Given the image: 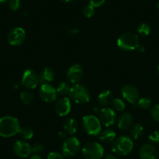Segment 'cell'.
<instances>
[{"label":"cell","instance_id":"6da1fadb","mask_svg":"<svg viewBox=\"0 0 159 159\" xmlns=\"http://www.w3.org/2000/svg\"><path fill=\"white\" fill-rule=\"evenodd\" d=\"M20 124L16 118L7 116L0 118V137H11L19 133Z\"/></svg>","mask_w":159,"mask_h":159},{"label":"cell","instance_id":"7a4b0ae2","mask_svg":"<svg viewBox=\"0 0 159 159\" xmlns=\"http://www.w3.org/2000/svg\"><path fill=\"white\" fill-rule=\"evenodd\" d=\"M134 149V142L129 137L120 136L113 140L111 143V151L119 156H126L132 152Z\"/></svg>","mask_w":159,"mask_h":159},{"label":"cell","instance_id":"3957f363","mask_svg":"<svg viewBox=\"0 0 159 159\" xmlns=\"http://www.w3.org/2000/svg\"><path fill=\"white\" fill-rule=\"evenodd\" d=\"M139 37L137 34L133 32H126L119 36L117 40V45L123 51H133L137 49L139 46Z\"/></svg>","mask_w":159,"mask_h":159},{"label":"cell","instance_id":"277c9868","mask_svg":"<svg viewBox=\"0 0 159 159\" xmlns=\"http://www.w3.org/2000/svg\"><path fill=\"white\" fill-rule=\"evenodd\" d=\"M82 128L87 134L95 137L102 131V123L96 116L92 115H87L82 119Z\"/></svg>","mask_w":159,"mask_h":159},{"label":"cell","instance_id":"5b68a950","mask_svg":"<svg viewBox=\"0 0 159 159\" xmlns=\"http://www.w3.org/2000/svg\"><path fill=\"white\" fill-rule=\"evenodd\" d=\"M69 96L73 99L76 103L86 104L88 103L91 98V94L88 88L80 84H73L70 88Z\"/></svg>","mask_w":159,"mask_h":159},{"label":"cell","instance_id":"8992f818","mask_svg":"<svg viewBox=\"0 0 159 159\" xmlns=\"http://www.w3.org/2000/svg\"><path fill=\"white\" fill-rule=\"evenodd\" d=\"M82 154L86 159H102L104 156V148L98 142H88L82 148Z\"/></svg>","mask_w":159,"mask_h":159},{"label":"cell","instance_id":"52a82bcc","mask_svg":"<svg viewBox=\"0 0 159 159\" xmlns=\"http://www.w3.org/2000/svg\"><path fill=\"white\" fill-rule=\"evenodd\" d=\"M80 150V142L76 137H67L62 146V154L66 157H70L78 154Z\"/></svg>","mask_w":159,"mask_h":159},{"label":"cell","instance_id":"ba28073f","mask_svg":"<svg viewBox=\"0 0 159 159\" xmlns=\"http://www.w3.org/2000/svg\"><path fill=\"white\" fill-rule=\"evenodd\" d=\"M21 84L27 89H34L40 84L39 74L34 70L27 69L23 74Z\"/></svg>","mask_w":159,"mask_h":159},{"label":"cell","instance_id":"9c48e42d","mask_svg":"<svg viewBox=\"0 0 159 159\" xmlns=\"http://www.w3.org/2000/svg\"><path fill=\"white\" fill-rule=\"evenodd\" d=\"M26 39V32L24 28L16 27L12 29L8 34L7 40L10 45L13 46H19L22 45Z\"/></svg>","mask_w":159,"mask_h":159},{"label":"cell","instance_id":"30bf717a","mask_svg":"<svg viewBox=\"0 0 159 159\" xmlns=\"http://www.w3.org/2000/svg\"><path fill=\"white\" fill-rule=\"evenodd\" d=\"M40 98L47 103H52L57 98V91L56 89L50 84H41L39 89Z\"/></svg>","mask_w":159,"mask_h":159},{"label":"cell","instance_id":"8fae6325","mask_svg":"<svg viewBox=\"0 0 159 159\" xmlns=\"http://www.w3.org/2000/svg\"><path fill=\"white\" fill-rule=\"evenodd\" d=\"M84 74V72L82 66L80 64H73L67 70L66 77L70 83L76 84L81 81Z\"/></svg>","mask_w":159,"mask_h":159},{"label":"cell","instance_id":"7c38bea8","mask_svg":"<svg viewBox=\"0 0 159 159\" xmlns=\"http://www.w3.org/2000/svg\"><path fill=\"white\" fill-rule=\"evenodd\" d=\"M98 114V119L100 120L101 123L103 124L105 126H106V127H109V126H112L116 123V114L113 108L105 107V108H102V110H101Z\"/></svg>","mask_w":159,"mask_h":159},{"label":"cell","instance_id":"4fadbf2b","mask_svg":"<svg viewBox=\"0 0 159 159\" xmlns=\"http://www.w3.org/2000/svg\"><path fill=\"white\" fill-rule=\"evenodd\" d=\"M122 95L123 98L129 103L135 105L140 99V93L137 88L130 84H126L122 88Z\"/></svg>","mask_w":159,"mask_h":159},{"label":"cell","instance_id":"5bb4252c","mask_svg":"<svg viewBox=\"0 0 159 159\" xmlns=\"http://www.w3.org/2000/svg\"><path fill=\"white\" fill-rule=\"evenodd\" d=\"M13 148L15 154L20 157H27L32 152L31 146L24 140H16Z\"/></svg>","mask_w":159,"mask_h":159},{"label":"cell","instance_id":"9a60e30c","mask_svg":"<svg viewBox=\"0 0 159 159\" xmlns=\"http://www.w3.org/2000/svg\"><path fill=\"white\" fill-rule=\"evenodd\" d=\"M55 111L59 116H66L71 111V102L68 98H62L55 104Z\"/></svg>","mask_w":159,"mask_h":159},{"label":"cell","instance_id":"2e32d148","mask_svg":"<svg viewBox=\"0 0 159 159\" xmlns=\"http://www.w3.org/2000/svg\"><path fill=\"white\" fill-rule=\"evenodd\" d=\"M139 155L140 159H157V151L152 143H145L140 147Z\"/></svg>","mask_w":159,"mask_h":159},{"label":"cell","instance_id":"e0dca14e","mask_svg":"<svg viewBox=\"0 0 159 159\" xmlns=\"http://www.w3.org/2000/svg\"><path fill=\"white\" fill-rule=\"evenodd\" d=\"M133 116L129 112L122 113L117 119L118 128L121 130H126L133 125Z\"/></svg>","mask_w":159,"mask_h":159},{"label":"cell","instance_id":"ac0fdd59","mask_svg":"<svg viewBox=\"0 0 159 159\" xmlns=\"http://www.w3.org/2000/svg\"><path fill=\"white\" fill-rule=\"evenodd\" d=\"M55 78V72L50 67H45L39 73L40 84H49Z\"/></svg>","mask_w":159,"mask_h":159},{"label":"cell","instance_id":"d6986e66","mask_svg":"<svg viewBox=\"0 0 159 159\" xmlns=\"http://www.w3.org/2000/svg\"><path fill=\"white\" fill-rule=\"evenodd\" d=\"M99 140L105 143H112L113 140L116 138V133L111 129H105L98 134Z\"/></svg>","mask_w":159,"mask_h":159},{"label":"cell","instance_id":"ffe728a7","mask_svg":"<svg viewBox=\"0 0 159 159\" xmlns=\"http://www.w3.org/2000/svg\"><path fill=\"white\" fill-rule=\"evenodd\" d=\"M113 100V95L109 90L102 91L98 96V101L101 106L107 107L111 103Z\"/></svg>","mask_w":159,"mask_h":159},{"label":"cell","instance_id":"44dd1931","mask_svg":"<svg viewBox=\"0 0 159 159\" xmlns=\"http://www.w3.org/2000/svg\"><path fill=\"white\" fill-rule=\"evenodd\" d=\"M63 129L67 134L73 135L78 129V123L73 118H69L64 123Z\"/></svg>","mask_w":159,"mask_h":159},{"label":"cell","instance_id":"7402d4cb","mask_svg":"<svg viewBox=\"0 0 159 159\" xmlns=\"http://www.w3.org/2000/svg\"><path fill=\"white\" fill-rule=\"evenodd\" d=\"M143 134V126L140 123H135L130 128V135L131 137L135 140H137Z\"/></svg>","mask_w":159,"mask_h":159},{"label":"cell","instance_id":"603a6c76","mask_svg":"<svg viewBox=\"0 0 159 159\" xmlns=\"http://www.w3.org/2000/svg\"><path fill=\"white\" fill-rule=\"evenodd\" d=\"M18 134L24 140H27L33 137L34 131L31 128L28 127V126H23V127H20Z\"/></svg>","mask_w":159,"mask_h":159},{"label":"cell","instance_id":"cb8c5ba5","mask_svg":"<svg viewBox=\"0 0 159 159\" xmlns=\"http://www.w3.org/2000/svg\"><path fill=\"white\" fill-rule=\"evenodd\" d=\"M111 105L115 111H123L126 108V104L123 99L119 98H113L112 102H111Z\"/></svg>","mask_w":159,"mask_h":159},{"label":"cell","instance_id":"d4e9b609","mask_svg":"<svg viewBox=\"0 0 159 159\" xmlns=\"http://www.w3.org/2000/svg\"><path fill=\"white\" fill-rule=\"evenodd\" d=\"M70 88H71V87L70 86L69 83L65 81L61 82V83H59V84H58L57 88H56V91H57L58 94H60V95L65 96L69 94Z\"/></svg>","mask_w":159,"mask_h":159},{"label":"cell","instance_id":"484cf974","mask_svg":"<svg viewBox=\"0 0 159 159\" xmlns=\"http://www.w3.org/2000/svg\"><path fill=\"white\" fill-rule=\"evenodd\" d=\"M20 99L24 105H30L34 101V95L30 91H23L20 93Z\"/></svg>","mask_w":159,"mask_h":159},{"label":"cell","instance_id":"4316f807","mask_svg":"<svg viewBox=\"0 0 159 159\" xmlns=\"http://www.w3.org/2000/svg\"><path fill=\"white\" fill-rule=\"evenodd\" d=\"M151 104H152V101L148 97L140 98V99L137 102V105H138L139 108L143 110L149 109L151 106Z\"/></svg>","mask_w":159,"mask_h":159},{"label":"cell","instance_id":"83f0119b","mask_svg":"<svg viewBox=\"0 0 159 159\" xmlns=\"http://www.w3.org/2000/svg\"><path fill=\"white\" fill-rule=\"evenodd\" d=\"M137 33L143 37L148 36L151 33V27H150L149 24L143 23L140 25H139L138 28H137Z\"/></svg>","mask_w":159,"mask_h":159},{"label":"cell","instance_id":"f1b7e54d","mask_svg":"<svg viewBox=\"0 0 159 159\" xmlns=\"http://www.w3.org/2000/svg\"><path fill=\"white\" fill-rule=\"evenodd\" d=\"M83 14L85 17L90 19V18L93 17L95 14V8L90 4L86 5L83 8Z\"/></svg>","mask_w":159,"mask_h":159},{"label":"cell","instance_id":"f546056e","mask_svg":"<svg viewBox=\"0 0 159 159\" xmlns=\"http://www.w3.org/2000/svg\"><path fill=\"white\" fill-rule=\"evenodd\" d=\"M21 7L20 0H10L9 1V7L12 11H17Z\"/></svg>","mask_w":159,"mask_h":159},{"label":"cell","instance_id":"4dcf8cb0","mask_svg":"<svg viewBox=\"0 0 159 159\" xmlns=\"http://www.w3.org/2000/svg\"><path fill=\"white\" fill-rule=\"evenodd\" d=\"M148 139H149L150 142L152 144H158L159 143V131L156 130L151 133L149 136H148Z\"/></svg>","mask_w":159,"mask_h":159},{"label":"cell","instance_id":"1f68e13d","mask_svg":"<svg viewBox=\"0 0 159 159\" xmlns=\"http://www.w3.org/2000/svg\"><path fill=\"white\" fill-rule=\"evenodd\" d=\"M31 150H32V152L35 154H39L41 153H42L45 150V147H44L43 144L42 143H35L34 144L33 146L31 147Z\"/></svg>","mask_w":159,"mask_h":159},{"label":"cell","instance_id":"d6a6232c","mask_svg":"<svg viewBox=\"0 0 159 159\" xmlns=\"http://www.w3.org/2000/svg\"><path fill=\"white\" fill-rule=\"evenodd\" d=\"M151 117L155 120V121L159 122V104L155 105L152 107L151 110Z\"/></svg>","mask_w":159,"mask_h":159},{"label":"cell","instance_id":"836d02e7","mask_svg":"<svg viewBox=\"0 0 159 159\" xmlns=\"http://www.w3.org/2000/svg\"><path fill=\"white\" fill-rule=\"evenodd\" d=\"M64 156L62 154H61L60 153L56 152V151H52V152H50L48 154V159H64Z\"/></svg>","mask_w":159,"mask_h":159},{"label":"cell","instance_id":"e575fe53","mask_svg":"<svg viewBox=\"0 0 159 159\" xmlns=\"http://www.w3.org/2000/svg\"><path fill=\"white\" fill-rule=\"evenodd\" d=\"M105 2V0H89V4L96 8V7H100L101 6L103 5Z\"/></svg>","mask_w":159,"mask_h":159},{"label":"cell","instance_id":"d590c367","mask_svg":"<svg viewBox=\"0 0 159 159\" xmlns=\"http://www.w3.org/2000/svg\"><path fill=\"white\" fill-rule=\"evenodd\" d=\"M66 135H67V134H66V132L65 130L64 131H60V132L59 133V137L60 139H66L67 137H66Z\"/></svg>","mask_w":159,"mask_h":159},{"label":"cell","instance_id":"8d00e7d4","mask_svg":"<svg viewBox=\"0 0 159 159\" xmlns=\"http://www.w3.org/2000/svg\"><path fill=\"white\" fill-rule=\"evenodd\" d=\"M105 159H118V158L116 155H114V154H108L105 156Z\"/></svg>","mask_w":159,"mask_h":159},{"label":"cell","instance_id":"74e56055","mask_svg":"<svg viewBox=\"0 0 159 159\" xmlns=\"http://www.w3.org/2000/svg\"><path fill=\"white\" fill-rule=\"evenodd\" d=\"M69 32L71 34H76L79 33V30L76 28H71L69 30Z\"/></svg>","mask_w":159,"mask_h":159},{"label":"cell","instance_id":"f35d334b","mask_svg":"<svg viewBox=\"0 0 159 159\" xmlns=\"http://www.w3.org/2000/svg\"><path fill=\"white\" fill-rule=\"evenodd\" d=\"M93 110H94V111L95 113H99L101 110H102V108H101L98 105H97V106H94V108H93Z\"/></svg>","mask_w":159,"mask_h":159},{"label":"cell","instance_id":"ab89813d","mask_svg":"<svg viewBox=\"0 0 159 159\" xmlns=\"http://www.w3.org/2000/svg\"><path fill=\"white\" fill-rule=\"evenodd\" d=\"M30 159H42V157L39 155V154H33L31 157H30Z\"/></svg>","mask_w":159,"mask_h":159},{"label":"cell","instance_id":"60d3db41","mask_svg":"<svg viewBox=\"0 0 159 159\" xmlns=\"http://www.w3.org/2000/svg\"><path fill=\"white\" fill-rule=\"evenodd\" d=\"M137 50H138L139 52H143L145 51V48H144V47H143V46L139 45V46L137 47Z\"/></svg>","mask_w":159,"mask_h":159},{"label":"cell","instance_id":"b9f144b4","mask_svg":"<svg viewBox=\"0 0 159 159\" xmlns=\"http://www.w3.org/2000/svg\"><path fill=\"white\" fill-rule=\"evenodd\" d=\"M62 2H65V3H70L73 1V0H61Z\"/></svg>","mask_w":159,"mask_h":159},{"label":"cell","instance_id":"7bdbcfd3","mask_svg":"<svg viewBox=\"0 0 159 159\" xmlns=\"http://www.w3.org/2000/svg\"><path fill=\"white\" fill-rule=\"evenodd\" d=\"M8 0H0V5H3L6 2H7Z\"/></svg>","mask_w":159,"mask_h":159},{"label":"cell","instance_id":"ee69618b","mask_svg":"<svg viewBox=\"0 0 159 159\" xmlns=\"http://www.w3.org/2000/svg\"><path fill=\"white\" fill-rule=\"evenodd\" d=\"M24 16H28V13H27V12H25V13H24Z\"/></svg>","mask_w":159,"mask_h":159},{"label":"cell","instance_id":"f6af8a7d","mask_svg":"<svg viewBox=\"0 0 159 159\" xmlns=\"http://www.w3.org/2000/svg\"><path fill=\"white\" fill-rule=\"evenodd\" d=\"M157 73L159 74V65L157 66Z\"/></svg>","mask_w":159,"mask_h":159}]
</instances>
